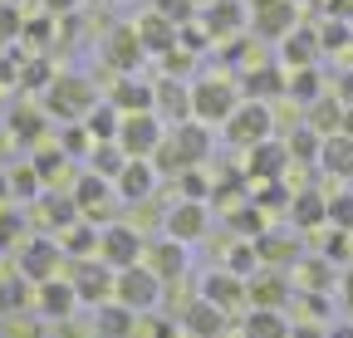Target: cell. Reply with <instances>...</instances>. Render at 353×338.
I'll use <instances>...</instances> for the list:
<instances>
[{
	"mask_svg": "<svg viewBox=\"0 0 353 338\" xmlns=\"http://www.w3.org/2000/svg\"><path fill=\"white\" fill-rule=\"evenodd\" d=\"M99 98H94V83L88 78H74V74H64V78H54L50 89H44V113H54V118H64V123H83V113L94 108Z\"/></svg>",
	"mask_w": 353,
	"mask_h": 338,
	"instance_id": "1",
	"label": "cell"
},
{
	"mask_svg": "<svg viewBox=\"0 0 353 338\" xmlns=\"http://www.w3.org/2000/svg\"><path fill=\"white\" fill-rule=\"evenodd\" d=\"M236 103H241V94L231 78H196L192 83V118L196 123H226L236 113Z\"/></svg>",
	"mask_w": 353,
	"mask_h": 338,
	"instance_id": "2",
	"label": "cell"
},
{
	"mask_svg": "<svg viewBox=\"0 0 353 338\" xmlns=\"http://www.w3.org/2000/svg\"><path fill=\"white\" fill-rule=\"evenodd\" d=\"M113 299L128 304L132 314H143V309H152V304L162 299V279H157L148 265H128V270L113 275Z\"/></svg>",
	"mask_w": 353,
	"mask_h": 338,
	"instance_id": "3",
	"label": "cell"
},
{
	"mask_svg": "<svg viewBox=\"0 0 353 338\" xmlns=\"http://www.w3.org/2000/svg\"><path fill=\"white\" fill-rule=\"evenodd\" d=\"M270 103H255V98H245V103H236V113L226 118V142H236V147H255V142H265L270 138Z\"/></svg>",
	"mask_w": 353,
	"mask_h": 338,
	"instance_id": "4",
	"label": "cell"
},
{
	"mask_svg": "<svg viewBox=\"0 0 353 338\" xmlns=\"http://www.w3.org/2000/svg\"><path fill=\"white\" fill-rule=\"evenodd\" d=\"M143 250H148V240L132 231V226H123V221L99 231V260H103V265H113V270L143 265Z\"/></svg>",
	"mask_w": 353,
	"mask_h": 338,
	"instance_id": "5",
	"label": "cell"
},
{
	"mask_svg": "<svg viewBox=\"0 0 353 338\" xmlns=\"http://www.w3.org/2000/svg\"><path fill=\"white\" fill-rule=\"evenodd\" d=\"M113 265H103L99 255H88V260H74V275H69V284H74V294H79V304H108L113 299Z\"/></svg>",
	"mask_w": 353,
	"mask_h": 338,
	"instance_id": "6",
	"label": "cell"
},
{
	"mask_svg": "<svg viewBox=\"0 0 353 338\" xmlns=\"http://www.w3.org/2000/svg\"><path fill=\"white\" fill-rule=\"evenodd\" d=\"M118 147H123L128 157H152V152L162 147V118H157V113H123Z\"/></svg>",
	"mask_w": 353,
	"mask_h": 338,
	"instance_id": "7",
	"label": "cell"
},
{
	"mask_svg": "<svg viewBox=\"0 0 353 338\" xmlns=\"http://www.w3.org/2000/svg\"><path fill=\"white\" fill-rule=\"evenodd\" d=\"M299 10H294V0H250V30L260 39H285L294 30Z\"/></svg>",
	"mask_w": 353,
	"mask_h": 338,
	"instance_id": "8",
	"label": "cell"
},
{
	"mask_svg": "<svg viewBox=\"0 0 353 338\" xmlns=\"http://www.w3.org/2000/svg\"><path fill=\"white\" fill-rule=\"evenodd\" d=\"M162 226H167V240H182V245L187 240H201L206 235V201H187L182 196V201L167 211Z\"/></svg>",
	"mask_w": 353,
	"mask_h": 338,
	"instance_id": "9",
	"label": "cell"
},
{
	"mask_svg": "<svg viewBox=\"0 0 353 338\" xmlns=\"http://www.w3.org/2000/svg\"><path fill=\"white\" fill-rule=\"evenodd\" d=\"M152 187H157V172H152V162H148V157H128V162H123V172L113 177V191H118L123 201H148Z\"/></svg>",
	"mask_w": 353,
	"mask_h": 338,
	"instance_id": "10",
	"label": "cell"
},
{
	"mask_svg": "<svg viewBox=\"0 0 353 338\" xmlns=\"http://www.w3.org/2000/svg\"><path fill=\"white\" fill-rule=\"evenodd\" d=\"M245 152H250V167H245V172H250L255 182H280V177H285V167H290V147H285V142L265 138V142H255V147H245Z\"/></svg>",
	"mask_w": 353,
	"mask_h": 338,
	"instance_id": "11",
	"label": "cell"
},
{
	"mask_svg": "<svg viewBox=\"0 0 353 338\" xmlns=\"http://www.w3.org/2000/svg\"><path fill=\"white\" fill-rule=\"evenodd\" d=\"M201 299H211L216 309H226V314H236L241 304H250V299H245V279L231 275V270L206 275V279H201Z\"/></svg>",
	"mask_w": 353,
	"mask_h": 338,
	"instance_id": "12",
	"label": "cell"
},
{
	"mask_svg": "<svg viewBox=\"0 0 353 338\" xmlns=\"http://www.w3.org/2000/svg\"><path fill=\"white\" fill-rule=\"evenodd\" d=\"M143 39H138V30L132 25H118V30H108V45H103V59L113 64V69H123V74H132L143 64Z\"/></svg>",
	"mask_w": 353,
	"mask_h": 338,
	"instance_id": "13",
	"label": "cell"
},
{
	"mask_svg": "<svg viewBox=\"0 0 353 338\" xmlns=\"http://www.w3.org/2000/svg\"><path fill=\"white\" fill-rule=\"evenodd\" d=\"M74 206H79V216H83V221L103 216V211L113 206V182L99 177V172H83L79 187H74Z\"/></svg>",
	"mask_w": 353,
	"mask_h": 338,
	"instance_id": "14",
	"label": "cell"
},
{
	"mask_svg": "<svg viewBox=\"0 0 353 338\" xmlns=\"http://www.w3.org/2000/svg\"><path fill=\"white\" fill-rule=\"evenodd\" d=\"M59 255L64 250L54 245V240H25V250H20V275L25 279H54V270H59Z\"/></svg>",
	"mask_w": 353,
	"mask_h": 338,
	"instance_id": "15",
	"label": "cell"
},
{
	"mask_svg": "<svg viewBox=\"0 0 353 338\" xmlns=\"http://www.w3.org/2000/svg\"><path fill=\"white\" fill-rule=\"evenodd\" d=\"M182 328L192 338H226V309H216L211 299H192L182 309Z\"/></svg>",
	"mask_w": 353,
	"mask_h": 338,
	"instance_id": "16",
	"label": "cell"
},
{
	"mask_svg": "<svg viewBox=\"0 0 353 338\" xmlns=\"http://www.w3.org/2000/svg\"><path fill=\"white\" fill-rule=\"evenodd\" d=\"M245 299H250L255 309H285L290 284H285V275H275V270H255V275L245 279Z\"/></svg>",
	"mask_w": 353,
	"mask_h": 338,
	"instance_id": "17",
	"label": "cell"
},
{
	"mask_svg": "<svg viewBox=\"0 0 353 338\" xmlns=\"http://www.w3.org/2000/svg\"><path fill=\"white\" fill-rule=\"evenodd\" d=\"M74 304H79V294H74V284L69 279H39V314L44 319H54V324H64V319H74Z\"/></svg>",
	"mask_w": 353,
	"mask_h": 338,
	"instance_id": "18",
	"label": "cell"
},
{
	"mask_svg": "<svg viewBox=\"0 0 353 338\" xmlns=\"http://www.w3.org/2000/svg\"><path fill=\"white\" fill-rule=\"evenodd\" d=\"M108 103H113L118 113H152V108H157V83H143V78H118Z\"/></svg>",
	"mask_w": 353,
	"mask_h": 338,
	"instance_id": "19",
	"label": "cell"
},
{
	"mask_svg": "<svg viewBox=\"0 0 353 338\" xmlns=\"http://www.w3.org/2000/svg\"><path fill=\"white\" fill-rule=\"evenodd\" d=\"M143 260H148V270L157 275V279H176L187 270V245L182 240H152L148 250H143Z\"/></svg>",
	"mask_w": 353,
	"mask_h": 338,
	"instance_id": "20",
	"label": "cell"
},
{
	"mask_svg": "<svg viewBox=\"0 0 353 338\" xmlns=\"http://www.w3.org/2000/svg\"><path fill=\"white\" fill-rule=\"evenodd\" d=\"M132 30H138V39H143V50H148V54H167V50H176V25H172L167 15H157V10L143 15Z\"/></svg>",
	"mask_w": 353,
	"mask_h": 338,
	"instance_id": "21",
	"label": "cell"
},
{
	"mask_svg": "<svg viewBox=\"0 0 353 338\" xmlns=\"http://www.w3.org/2000/svg\"><path fill=\"white\" fill-rule=\"evenodd\" d=\"M319 167H324V172L329 177H353V138L348 133H329L324 138V147H319Z\"/></svg>",
	"mask_w": 353,
	"mask_h": 338,
	"instance_id": "22",
	"label": "cell"
},
{
	"mask_svg": "<svg viewBox=\"0 0 353 338\" xmlns=\"http://www.w3.org/2000/svg\"><path fill=\"white\" fill-rule=\"evenodd\" d=\"M132 328H138V319H132L128 304H118V299L99 304V319H94V333L99 338H132Z\"/></svg>",
	"mask_w": 353,
	"mask_h": 338,
	"instance_id": "23",
	"label": "cell"
},
{
	"mask_svg": "<svg viewBox=\"0 0 353 338\" xmlns=\"http://www.w3.org/2000/svg\"><path fill=\"white\" fill-rule=\"evenodd\" d=\"M83 128H88V138H94V142H118L123 113H118L113 103H94V108L83 113Z\"/></svg>",
	"mask_w": 353,
	"mask_h": 338,
	"instance_id": "24",
	"label": "cell"
},
{
	"mask_svg": "<svg viewBox=\"0 0 353 338\" xmlns=\"http://www.w3.org/2000/svg\"><path fill=\"white\" fill-rule=\"evenodd\" d=\"M59 250H64V255H74V260H88V255H99V226H88V221L79 216L74 226H64V240H59Z\"/></svg>",
	"mask_w": 353,
	"mask_h": 338,
	"instance_id": "25",
	"label": "cell"
},
{
	"mask_svg": "<svg viewBox=\"0 0 353 338\" xmlns=\"http://www.w3.org/2000/svg\"><path fill=\"white\" fill-rule=\"evenodd\" d=\"M280 54H285V64H290V69H304V64H314V54H319V30H290Z\"/></svg>",
	"mask_w": 353,
	"mask_h": 338,
	"instance_id": "26",
	"label": "cell"
},
{
	"mask_svg": "<svg viewBox=\"0 0 353 338\" xmlns=\"http://www.w3.org/2000/svg\"><path fill=\"white\" fill-rule=\"evenodd\" d=\"M241 25H245L241 0H211V6H206V30L211 34H236Z\"/></svg>",
	"mask_w": 353,
	"mask_h": 338,
	"instance_id": "27",
	"label": "cell"
},
{
	"mask_svg": "<svg viewBox=\"0 0 353 338\" xmlns=\"http://www.w3.org/2000/svg\"><path fill=\"white\" fill-rule=\"evenodd\" d=\"M290 216H294V226H324L329 221V196H319V191H299L294 196V206H290Z\"/></svg>",
	"mask_w": 353,
	"mask_h": 338,
	"instance_id": "28",
	"label": "cell"
},
{
	"mask_svg": "<svg viewBox=\"0 0 353 338\" xmlns=\"http://www.w3.org/2000/svg\"><path fill=\"white\" fill-rule=\"evenodd\" d=\"M255 255H260V265H290V260H299V245L294 240H285V235H255Z\"/></svg>",
	"mask_w": 353,
	"mask_h": 338,
	"instance_id": "29",
	"label": "cell"
},
{
	"mask_svg": "<svg viewBox=\"0 0 353 338\" xmlns=\"http://www.w3.org/2000/svg\"><path fill=\"white\" fill-rule=\"evenodd\" d=\"M157 108H162L167 118H176V123H187V113H192V94H187L176 78H162V83H157Z\"/></svg>",
	"mask_w": 353,
	"mask_h": 338,
	"instance_id": "30",
	"label": "cell"
},
{
	"mask_svg": "<svg viewBox=\"0 0 353 338\" xmlns=\"http://www.w3.org/2000/svg\"><path fill=\"white\" fill-rule=\"evenodd\" d=\"M275 94H285V74L280 69H250L245 74V98L265 103V98H275Z\"/></svg>",
	"mask_w": 353,
	"mask_h": 338,
	"instance_id": "31",
	"label": "cell"
},
{
	"mask_svg": "<svg viewBox=\"0 0 353 338\" xmlns=\"http://www.w3.org/2000/svg\"><path fill=\"white\" fill-rule=\"evenodd\" d=\"M245 338H290V324L280 319V309H250Z\"/></svg>",
	"mask_w": 353,
	"mask_h": 338,
	"instance_id": "32",
	"label": "cell"
},
{
	"mask_svg": "<svg viewBox=\"0 0 353 338\" xmlns=\"http://www.w3.org/2000/svg\"><path fill=\"white\" fill-rule=\"evenodd\" d=\"M339 123H343V103L339 98H314V103H309V128H314L319 138L339 133Z\"/></svg>",
	"mask_w": 353,
	"mask_h": 338,
	"instance_id": "33",
	"label": "cell"
},
{
	"mask_svg": "<svg viewBox=\"0 0 353 338\" xmlns=\"http://www.w3.org/2000/svg\"><path fill=\"white\" fill-rule=\"evenodd\" d=\"M88 162H94V167H88V172H99V177H118L123 172V162H128V152L118 147V142H94V152H88Z\"/></svg>",
	"mask_w": 353,
	"mask_h": 338,
	"instance_id": "34",
	"label": "cell"
},
{
	"mask_svg": "<svg viewBox=\"0 0 353 338\" xmlns=\"http://www.w3.org/2000/svg\"><path fill=\"white\" fill-rule=\"evenodd\" d=\"M285 147H290V162H319L324 138H319L314 128H309V123H299V128H294V138H290Z\"/></svg>",
	"mask_w": 353,
	"mask_h": 338,
	"instance_id": "35",
	"label": "cell"
},
{
	"mask_svg": "<svg viewBox=\"0 0 353 338\" xmlns=\"http://www.w3.org/2000/svg\"><path fill=\"white\" fill-rule=\"evenodd\" d=\"M329 275H334V260H299V284H304V294L329 289Z\"/></svg>",
	"mask_w": 353,
	"mask_h": 338,
	"instance_id": "36",
	"label": "cell"
},
{
	"mask_svg": "<svg viewBox=\"0 0 353 338\" xmlns=\"http://www.w3.org/2000/svg\"><path fill=\"white\" fill-rule=\"evenodd\" d=\"M319 83H324V78L314 74V64H304V69H294V74H290L285 89H290L294 98H304V103H314V98H319Z\"/></svg>",
	"mask_w": 353,
	"mask_h": 338,
	"instance_id": "37",
	"label": "cell"
},
{
	"mask_svg": "<svg viewBox=\"0 0 353 338\" xmlns=\"http://www.w3.org/2000/svg\"><path fill=\"white\" fill-rule=\"evenodd\" d=\"M25 304H30V289H25V279H0V314H6V319H15Z\"/></svg>",
	"mask_w": 353,
	"mask_h": 338,
	"instance_id": "38",
	"label": "cell"
},
{
	"mask_svg": "<svg viewBox=\"0 0 353 338\" xmlns=\"http://www.w3.org/2000/svg\"><path fill=\"white\" fill-rule=\"evenodd\" d=\"M226 270H231V275H241V279H250V275L260 270L255 240H250V245H231V250H226Z\"/></svg>",
	"mask_w": 353,
	"mask_h": 338,
	"instance_id": "39",
	"label": "cell"
},
{
	"mask_svg": "<svg viewBox=\"0 0 353 338\" xmlns=\"http://www.w3.org/2000/svg\"><path fill=\"white\" fill-rule=\"evenodd\" d=\"M39 201H44L39 211H44V221H50V226H59V231H64V226H74V221H79V206H74V201H64V196H39Z\"/></svg>",
	"mask_w": 353,
	"mask_h": 338,
	"instance_id": "40",
	"label": "cell"
},
{
	"mask_svg": "<svg viewBox=\"0 0 353 338\" xmlns=\"http://www.w3.org/2000/svg\"><path fill=\"white\" fill-rule=\"evenodd\" d=\"M6 182H10V191H15V201H34V196H39V172H34V162L15 167Z\"/></svg>",
	"mask_w": 353,
	"mask_h": 338,
	"instance_id": "41",
	"label": "cell"
},
{
	"mask_svg": "<svg viewBox=\"0 0 353 338\" xmlns=\"http://www.w3.org/2000/svg\"><path fill=\"white\" fill-rule=\"evenodd\" d=\"M10 123H15V138H20V142H34V138H39L44 113H39V108H15V113H10Z\"/></svg>",
	"mask_w": 353,
	"mask_h": 338,
	"instance_id": "42",
	"label": "cell"
},
{
	"mask_svg": "<svg viewBox=\"0 0 353 338\" xmlns=\"http://www.w3.org/2000/svg\"><path fill=\"white\" fill-rule=\"evenodd\" d=\"M59 147H64V157H83V152H94V138H88V128H83V123H69Z\"/></svg>",
	"mask_w": 353,
	"mask_h": 338,
	"instance_id": "43",
	"label": "cell"
},
{
	"mask_svg": "<svg viewBox=\"0 0 353 338\" xmlns=\"http://www.w3.org/2000/svg\"><path fill=\"white\" fill-rule=\"evenodd\" d=\"M20 83H25V89H50V83H54V69L44 64V59H30V64L20 69Z\"/></svg>",
	"mask_w": 353,
	"mask_h": 338,
	"instance_id": "44",
	"label": "cell"
},
{
	"mask_svg": "<svg viewBox=\"0 0 353 338\" xmlns=\"http://www.w3.org/2000/svg\"><path fill=\"white\" fill-rule=\"evenodd\" d=\"M20 235H25V221H20V211L0 206V250H6V245H15Z\"/></svg>",
	"mask_w": 353,
	"mask_h": 338,
	"instance_id": "45",
	"label": "cell"
},
{
	"mask_svg": "<svg viewBox=\"0 0 353 338\" xmlns=\"http://www.w3.org/2000/svg\"><path fill=\"white\" fill-rule=\"evenodd\" d=\"M64 162H69V157H64V147H54V152H39V157H34V172H39V182H54V177L64 172Z\"/></svg>",
	"mask_w": 353,
	"mask_h": 338,
	"instance_id": "46",
	"label": "cell"
},
{
	"mask_svg": "<svg viewBox=\"0 0 353 338\" xmlns=\"http://www.w3.org/2000/svg\"><path fill=\"white\" fill-rule=\"evenodd\" d=\"M285 201H294V196L285 191V182H265V187L255 191V206H260V211H275V206H285Z\"/></svg>",
	"mask_w": 353,
	"mask_h": 338,
	"instance_id": "47",
	"label": "cell"
},
{
	"mask_svg": "<svg viewBox=\"0 0 353 338\" xmlns=\"http://www.w3.org/2000/svg\"><path fill=\"white\" fill-rule=\"evenodd\" d=\"M329 226L353 231V196H329Z\"/></svg>",
	"mask_w": 353,
	"mask_h": 338,
	"instance_id": "48",
	"label": "cell"
},
{
	"mask_svg": "<svg viewBox=\"0 0 353 338\" xmlns=\"http://www.w3.org/2000/svg\"><path fill=\"white\" fill-rule=\"evenodd\" d=\"M348 250H353V231H339L334 226V235L324 245V260H348Z\"/></svg>",
	"mask_w": 353,
	"mask_h": 338,
	"instance_id": "49",
	"label": "cell"
},
{
	"mask_svg": "<svg viewBox=\"0 0 353 338\" xmlns=\"http://www.w3.org/2000/svg\"><path fill=\"white\" fill-rule=\"evenodd\" d=\"M343 45H348V25H339V20H334V25H324V30H319V50H343Z\"/></svg>",
	"mask_w": 353,
	"mask_h": 338,
	"instance_id": "50",
	"label": "cell"
},
{
	"mask_svg": "<svg viewBox=\"0 0 353 338\" xmlns=\"http://www.w3.org/2000/svg\"><path fill=\"white\" fill-rule=\"evenodd\" d=\"M157 15H167L172 25H182V20H192V0H157Z\"/></svg>",
	"mask_w": 353,
	"mask_h": 338,
	"instance_id": "51",
	"label": "cell"
},
{
	"mask_svg": "<svg viewBox=\"0 0 353 338\" xmlns=\"http://www.w3.org/2000/svg\"><path fill=\"white\" fill-rule=\"evenodd\" d=\"M182 191H187V201H206V182H201L196 167H187V172H182Z\"/></svg>",
	"mask_w": 353,
	"mask_h": 338,
	"instance_id": "52",
	"label": "cell"
},
{
	"mask_svg": "<svg viewBox=\"0 0 353 338\" xmlns=\"http://www.w3.org/2000/svg\"><path fill=\"white\" fill-rule=\"evenodd\" d=\"M15 34H20V15L10 6H0V45H10Z\"/></svg>",
	"mask_w": 353,
	"mask_h": 338,
	"instance_id": "53",
	"label": "cell"
},
{
	"mask_svg": "<svg viewBox=\"0 0 353 338\" xmlns=\"http://www.w3.org/2000/svg\"><path fill=\"white\" fill-rule=\"evenodd\" d=\"M231 226H241V231H260V206L250 201V206H241L236 216H231Z\"/></svg>",
	"mask_w": 353,
	"mask_h": 338,
	"instance_id": "54",
	"label": "cell"
},
{
	"mask_svg": "<svg viewBox=\"0 0 353 338\" xmlns=\"http://www.w3.org/2000/svg\"><path fill=\"white\" fill-rule=\"evenodd\" d=\"M334 98H339L343 108H353V69H348V74L339 78V89H334Z\"/></svg>",
	"mask_w": 353,
	"mask_h": 338,
	"instance_id": "55",
	"label": "cell"
},
{
	"mask_svg": "<svg viewBox=\"0 0 353 338\" xmlns=\"http://www.w3.org/2000/svg\"><path fill=\"white\" fill-rule=\"evenodd\" d=\"M290 338H329V333H324L319 324H294V328H290Z\"/></svg>",
	"mask_w": 353,
	"mask_h": 338,
	"instance_id": "56",
	"label": "cell"
},
{
	"mask_svg": "<svg viewBox=\"0 0 353 338\" xmlns=\"http://www.w3.org/2000/svg\"><path fill=\"white\" fill-rule=\"evenodd\" d=\"M15 78H20V69H15V64H10L6 54H0V89H10Z\"/></svg>",
	"mask_w": 353,
	"mask_h": 338,
	"instance_id": "57",
	"label": "cell"
},
{
	"mask_svg": "<svg viewBox=\"0 0 353 338\" xmlns=\"http://www.w3.org/2000/svg\"><path fill=\"white\" fill-rule=\"evenodd\" d=\"M79 6V0H44V10H50V15H64V10H74Z\"/></svg>",
	"mask_w": 353,
	"mask_h": 338,
	"instance_id": "58",
	"label": "cell"
},
{
	"mask_svg": "<svg viewBox=\"0 0 353 338\" xmlns=\"http://www.w3.org/2000/svg\"><path fill=\"white\" fill-rule=\"evenodd\" d=\"M148 338H176V328H172V324H162V319H157V324H152V328H148Z\"/></svg>",
	"mask_w": 353,
	"mask_h": 338,
	"instance_id": "59",
	"label": "cell"
},
{
	"mask_svg": "<svg viewBox=\"0 0 353 338\" xmlns=\"http://www.w3.org/2000/svg\"><path fill=\"white\" fill-rule=\"evenodd\" d=\"M343 304H348V314H353V270L343 275Z\"/></svg>",
	"mask_w": 353,
	"mask_h": 338,
	"instance_id": "60",
	"label": "cell"
},
{
	"mask_svg": "<svg viewBox=\"0 0 353 338\" xmlns=\"http://www.w3.org/2000/svg\"><path fill=\"white\" fill-rule=\"evenodd\" d=\"M339 133H348V138H353V108H343V123H339Z\"/></svg>",
	"mask_w": 353,
	"mask_h": 338,
	"instance_id": "61",
	"label": "cell"
},
{
	"mask_svg": "<svg viewBox=\"0 0 353 338\" xmlns=\"http://www.w3.org/2000/svg\"><path fill=\"white\" fill-rule=\"evenodd\" d=\"M339 15H353V0H339V6H334Z\"/></svg>",
	"mask_w": 353,
	"mask_h": 338,
	"instance_id": "62",
	"label": "cell"
},
{
	"mask_svg": "<svg viewBox=\"0 0 353 338\" xmlns=\"http://www.w3.org/2000/svg\"><path fill=\"white\" fill-rule=\"evenodd\" d=\"M334 338H353V328H339V333H334Z\"/></svg>",
	"mask_w": 353,
	"mask_h": 338,
	"instance_id": "63",
	"label": "cell"
}]
</instances>
